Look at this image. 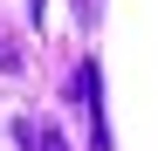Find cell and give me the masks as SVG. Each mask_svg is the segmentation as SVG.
Returning a JSON list of instances; mask_svg holds the SVG:
<instances>
[{
	"label": "cell",
	"instance_id": "7a4b0ae2",
	"mask_svg": "<svg viewBox=\"0 0 158 151\" xmlns=\"http://www.w3.org/2000/svg\"><path fill=\"white\" fill-rule=\"evenodd\" d=\"M41 151H62V131H41Z\"/></svg>",
	"mask_w": 158,
	"mask_h": 151
},
{
	"label": "cell",
	"instance_id": "6da1fadb",
	"mask_svg": "<svg viewBox=\"0 0 158 151\" xmlns=\"http://www.w3.org/2000/svg\"><path fill=\"white\" fill-rule=\"evenodd\" d=\"M14 62H21V48L7 41V28H0V69H14Z\"/></svg>",
	"mask_w": 158,
	"mask_h": 151
}]
</instances>
